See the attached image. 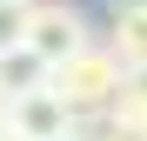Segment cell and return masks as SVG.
<instances>
[{
    "label": "cell",
    "instance_id": "cell-1",
    "mask_svg": "<svg viewBox=\"0 0 147 141\" xmlns=\"http://www.w3.org/2000/svg\"><path fill=\"white\" fill-rule=\"evenodd\" d=\"M120 74H127V67H120L100 40H87V47H74L67 61H54V67H47V87H54L60 101H67V108L87 121V114H107V108H114Z\"/></svg>",
    "mask_w": 147,
    "mask_h": 141
},
{
    "label": "cell",
    "instance_id": "cell-2",
    "mask_svg": "<svg viewBox=\"0 0 147 141\" xmlns=\"http://www.w3.org/2000/svg\"><path fill=\"white\" fill-rule=\"evenodd\" d=\"M87 40H94V27H87V14L74 7V0H34V7L20 14V40L13 47L47 74L54 61H67L74 47H87Z\"/></svg>",
    "mask_w": 147,
    "mask_h": 141
},
{
    "label": "cell",
    "instance_id": "cell-3",
    "mask_svg": "<svg viewBox=\"0 0 147 141\" xmlns=\"http://www.w3.org/2000/svg\"><path fill=\"white\" fill-rule=\"evenodd\" d=\"M0 134L7 141H67V134H80V114H74L54 87H47V74L34 87H13V101L7 114H0Z\"/></svg>",
    "mask_w": 147,
    "mask_h": 141
},
{
    "label": "cell",
    "instance_id": "cell-4",
    "mask_svg": "<svg viewBox=\"0 0 147 141\" xmlns=\"http://www.w3.org/2000/svg\"><path fill=\"white\" fill-rule=\"evenodd\" d=\"M100 47H107L120 67H140V61H147V0H114Z\"/></svg>",
    "mask_w": 147,
    "mask_h": 141
},
{
    "label": "cell",
    "instance_id": "cell-5",
    "mask_svg": "<svg viewBox=\"0 0 147 141\" xmlns=\"http://www.w3.org/2000/svg\"><path fill=\"white\" fill-rule=\"evenodd\" d=\"M107 128H127V134H147V61L120 74V94L107 108Z\"/></svg>",
    "mask_w": 147,
    "mask_h": 141
},
{
    "label": "cell",
    "instance_id": "cell-6",
    "mask_svg": "<svg viewBox=\"0 0 147 141\" xmlns=\"http://www.w3.org/2000/svg\"><path fill=\"white\" fill-rule=\"evenodd\" d=\"M87 141H147V134H127V128H100V134H87Z\"/></svg>",
    "mask_w": 147,
    "mask_h": 141
},
{
    "label": "cell",
    "instance_id": "cell-7",
    "mask_svg": "<svg viewBox=\"0 0 147 141\" xmlns=\"http://www.w3.org/2000/svg\"><path fill=\"white\" fill-rule=\"evenodd\" d=\"M7 101H13V81H7V74H0V114H7Z\"/></svg>",
    "mask_w": 147,
    "mask_h": 141
},
{
    "label": "cell",
    "instance_id": "cell-8",
    "mask_svg": "<svg viewBox=\"0 0 147 141\" xmlns=\"http://www.w3.org/2000/svg\"><path fill=\"white\" fill-rule=\"evenodd\" d=\"M0 7H7V14H27V7H34V0H0Z\"/></svg>",
    "mask_w": 147,
    "mask_h": 141
},
{
    "label": "cell",
    "instance_id": "cell-9",
    "mask_svg": "<svg viewBox=\"0 0 147 141\" xmlns=\"http://www.w3.org/2000/svg\"><path fill=\"white\" fill-rule=\"evenodd\" d=\"M67 141H87V128H80V134H67Z\"/></svg>",
    "mask_w": 147,
    "mask_h": 141
}]
</instances>
